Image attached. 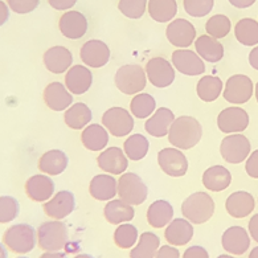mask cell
Returning <instances> with one entry per match:
<instances>
[{"instance_id":"obj_1","label":"cell","mask_w":258,"mask_h":258,"mask_svg":"<svg viewBox=\"0 0 258 258\" xmlns=\"http://www.w3.org/2000/svg\"><path fill=\"white\" fill-rule=\"evenodd\" d=\"M203 127L198 119L188 115L175 118L168 133V141L179 150H189L202 141Z\"/></svg>"},{"instance_id":"obj_2","label":"cell","mask_w":258,"mask_h":258,"mask_svg":"<svg viewBox=\"0 0 258 258\" xmlns=\"http://www.w3.org/2000/svg\"><path fill=\"white\" fill-rule=\"evenodd\" d=\"M3 244L16 254H27L37 244V232L29 224H15L3 234Z\"/></svg>"},{"instance_id":"obj_3","label":"cell","mask_w":258,"mask_h":258,"mask_svg":"<svg viewBox=\"0 0 258 258\" xmlns=\"http://www.w3.org/2000/svg\"><path fill=\"white\" fill-rule=\"evenodd\" d=\"M216 204L211 195L205 192H195L189 195L181 204L184 219L192 224H204L212 219Z\"/></svg>"},{"instance_id":"obj_4","label":"cell","mask_w":258,"mask_h":258,"mask_svg":"<svg viewBox=\"0 0 258 258\" xmlns=\"http://www.w3.org/2000/svg\"><path fill=\"white\" fill-rule=\"evenodd\" d=\"M37 246L44 251H60L67 246L69 232L60 220L45 221L37 228Z\"/></svg>"},{"instance_id":"obj_5","label":"cell","mask_w":258,"mask_h":258,"mask_svg":"<svg viewBox=\"0 0 258 258\" xmlns=\"http://www.w3.org/2000/svg\"><path fill=\"white\" fill-rule=\"evenodd\" d=\"M114 81L119 92L127 96H135L146 88L147 76L145 69L139 65H123L115 73Z\"/></svg>"},{"instance_id":"obj_6","label":"cell","mask_w":258,"mask_h":258,"mask_svg":"<svg viewBox=\"0 0 258 258\" xmlns=\"http://www.w3.org/2000/svg\"><path fill=\"white\" fill-rule=\"evenodd\" d=\"M149 195L147 185L142 177L134 172L122 173L118 180V196L120 200L130 205H141Z\"/></svg>"},{"instance_id":"obj_7","label":"cell","mask_w":258,"mask_h":258,"mask_svg":"<svg viewBox=\"0 0 258 258\" xmlns=\"http://www.w3.org/2000/svg\"><path fill=\"white\" fill-rule=\"evenodd\" d=\"M250 142L242 134H230L223 139L220 145V154L225 162L238 164L250 155Z\"/></svg>"},{"instance_id":"obj_8","label":"cell","mask_w":258,"mask_h":258,"mask_svg":"<svg viewBox=\"0 0 258 258\" xmlns=\"http://www.w3.org/2000/svg\"><path fill=\"white\" fill-rule=\"evenodd\" d=\"M102 124L110 134L117 138H122L133 131L134 118L123 107H111L103 113Z\"/></svg>"},{"instance_id":"obj_9","label":"cell","mask_w":258,"mask_h":258,"mask_svg":"<svg viewBox=\"0 0 258 258\" xmlns=\"http://www.w3.org/2000/svg\"><path fill=\"white\" fill-rule=\"evenodd\" d=\"M253 92H254V86L250 78L245 75H234L228 78L223 96L228 102L241 105V103H246L251 98Z\"/></svg>"},{"instance_id":"obj_10","label":"cell","mask_w":258,"mask_h":258,"mask_svg":"<svg viewBox=\"0 0 258 258\" xmlns=\"http://www.w3.org/2000/svg\"><path fill=\"white\" fill-rule=\"evenodd\" d=\"M146 76L155 88H167L175 81V69L170 61L163 57H154L146 64Z\"/></svg>"},{"instance_id":"obj_11","label":"cell","mask_w":258,"mask_h":258,"mask_svg":"<svg viewBox=\"0 0 258 258\" xmlns=\"http://www.w3.org/2000/svg\"><path fill=\"white\" fill-rule=\"evenodd\" d=\"M158 163L164 173L172 177L184 176L188 171V160L176 147H166L158 154Z\"/></svg>"},{"instance_id":"obj_12","label":"cell","mask_w":258,"mask_h":258,"mask_svg":"<svg viewBox=\"0 0 258 258\" xmlns=\"http://www.w3.org/2000/svg\"><path fill=\"white\" fill-rule=\"evenodd\" d=\"M166 36L173 46L185 49L196 40V28L185 19H176L167 25Z\"/></svg>"},{"instance_id":"obj_13","label":"cell","mask_w":258,"mask_h":258,"mask_svg":"<svg viewBox=\"0 0 258 258\" xmlns=\"http://www.w3.org/2000/svg\"><path fill=\"white\" fill-rule=\"evenodd\" d=\"M217 126L225 134H238L249 126V115L241 107H226L217 117Z\"/></svg>"},{"instance_id":"obj_14","label":"cell","mask_w":258,"mask_h":258,"mask_svg":"<svg viewBox=\"0 0 258 258\" xmlns=\"http://www.w3.org/2000/svg\"><path fill=\"white\" fill-rule=\"evenodd\" d=\"M224 250L232 255L245 254L250 247V236L245 228L238 225L230 226L221 236Z\"/></svg>"},{"instance_id":"obj_15","label":"cell","mask_w":258,"mask_h":258,"mask_svg":"<svg viewBox=\"0 0 258 258\" xmlns=\"http://www.w3.org/2000/svg\"><path fill=\"white\" fill-rule=\"evenodd\" d=\"M76 208L75 195L71 191H60L43 204L45 215L52 220H62Z\"/></svg>"},{"instance_id":"obj_16","label":"cell","mask_w":258,"mask_h":258,"mask_svg":"<svg viewBox=\"0 0 258 258\" xmlns=\"http://www.w3.org/2000/svg\"><path fill=\"white\" fill-rule=\"evenodd\" d=\"M172 65L177 72L185 76H202L205 72L204 61L196 52L189 49H177L172 53Z\"/></svg>"},{"instance_id":"obj_17","label":"cell","mask_w":258,"mask_h":258,"mask_svg":"<svg viewBox=\"0 0 258 258\" xmlns=\"http://www.w3.org/2000/svg\"><path fill=\"white\" fill-rule=\"evenodd\" d=\"M80 57L86 67L102 68L110 60V48L101 40H89L81 46Z\"/></svg>"},{"instance_id":"obj_18","label":"cell","mask_w":258,"mask_h":258,"mask_svg":"<svg viewBox=\"0 0 258 258\" xmlns=\"http://www.w3.org/2000/svg\"><path fill=\"white\" fill-rule=\"evenodd\" d=\"M44 102L53 111H64L72 106L73 96L61 82H50L44 89Z\"/></svg>"},{"instance_id":"obj_19","label":"cell","mask_w":258,"mask_h":258,"mask_svg":"<svg viewBox=\"0 0 258 258\" xmlns=\"http://www.w3.org/2000/svg\"><path fill=\"white\" fill-rule=\"evenodd\" d=\"M128 158L123 150L118 147H109L97 158V164L102 171L111 175H122L128 167Z\"/></svg>"},{"instance_id":"obj_20","label":"cell","mask_w":258,"mask_h":258,"mask_svg":"<svg viewBox=\"0 0 258 258\" xmlns=\"http://www.w3.org/2000/svg\"><path fill=\"white\" fill-rule=\"evenodd\" d=\"M60 32L71 40L81 39L88 32V19L78 11H68L58 20Z\"/></svg>"},{"instance_id":"obj_21","label":"cell","mask_w":258,"mask_h":258,"mask_svg":"<svg viewBox=\"0 0 258 258\" xmlns=\"http://www.w3.org/2000/svg\"><path fill=\"white\" fill-rule=\"evenodd\" d=\"M25 194L32 202L45 203L54 194V183L49 176L39 173L25 181Z\"/></svg>"},{"instance_id":"obj_22","label":"cell","mask_w":258,"mask_h":258,"mask_svg":"<svg viewBox=\"0 0 258 258\" xmlns=\"http://www.w3.org/2000/svg\"><path fill=\"white\" fill-rule=\"evenodd\" d=\"M44 65L50 73L53 75H62L68 72L73 64V54L68 48L61 45L52 46L43 56Z\"/></svg>"},{"instance_id":"obj_23","label":"cell","mask_w":258,"mask_h":258,"mask_svg":"<svg viewBox=\"0 0 258 258\" xmlns=\"http://www.w3.org/2000/svg\"><path fill=\"white\" fill-rule=\"evenodd\" d=\"M93 75L90 69L84 65L72 67L65 75V86L72 94L81 96L92 88Z\"/></svg>"},{"instance_id":"obj_24","label":"cell","mask_w":258,"mask_h":258,"mask_svg":"<svg viewBox=\"0 0 258 258\" xmlns=\"http://www.w3.org/2000/svg\"><path fill=\"white\" fill-rule=\"evenodd\" d=\"M194 232L191 221H188L187 219H175L167 225L164 238L172 246H184L189 244L194 237Z\"/></svg>"},{"instance_id":"obj_25","label":"cell","mask_w":258,"mask_h":258,"mask_svg":"<svg viewBox=\"0 0 258 258\" xmlns=\"http://www.w3.org/2000/svg\"><path fill=\"white\" fill-rule=\"evenodd\" d=\"M255 200L246 191H237L228 196L225 202L226 212L234 219H244L254 211Z\"/></svg>"},{"instance_id":"obj_26","label":"cell","mask_w":258,"mask_h":258,"mask_svg":"<svg viewBox=\"0 0 258 258\" xmlns=\"http://www.w3.org/2000/svg\"><path fill=\"white\" fill-rule=\"evenodd\" d=\"M89 194L98 202H109L118 194V181L106 173L96 175L89 184Z\"/></svg>"},{"instance_id":"obj_27","label":"cell","mask_w":258,"mask_h":258,"mask_svg":"<svg viewBox=\"0 0 258 258\" xmlns=\"http://www.w3.org/2000/svg\"><path fill=\"white\" fill-rule=\"evenodd\" d=\"M175 120V115L170 109L159 107L155 110L149 119L146 120L145 128L150 135L155 138H163L170 133V127Z\"/></svg>"},{"instance_id":"obj_28","label":"cell","mask_w":258,"mask_h":258,"mask_svg":"<svg viewBox=\"0 0 258 258\" xmlns=\"http://www.w3.org/2000/svg\"><path fill=\"white\" fill-rule=\"evenodd\" d=\"M68 163H69V159L64 151L49 150L40 156L37 167L43 173L50 175V176H57L67 170Z\"/></svg>"},{"instance_id":"obj_29","label":"cell","mask_w":258,"mask_h":258,"mask_svg":"<svg viewBox=\"0 0 258 258\" xmlns=\"http://www.w3.org/2000/svg\"><path fill=\"white\" fill-rule=\"evenodd\" d=\"M103 216L107 223L113 225H120L123 223H130L134 219L135 211L133 205L124 203L123 200H110L103 209Z\"/></svg>"},{"instance_id":"obj_30","label":"cell","mask_w":258,"mask_h":258,"mask_svg":"<svg viewBox=\"0 0 258 258\" xmlns=\"http://www.w3.org/2000/svg\"><path fill=\"white\" fill-rule=\"evenodd\" d=\"M232 183V173L223 166H212L203 173V184L208 191L221 192Z\"/></svg>"},{"instance_id":"obj_31","label":"cell","mask_w":258,"mask_h":258,"mask_svg":"<svg viewBox=\"0 0 258 258\" xmlns=\"http://www.w3.org/2000/svg\"><path fill=\"white\" fill-rule=\"evenodd\" d=\"M196 53L208 62H219L224 57V46L209 35H203L195 40Z\"/></svg>"},{"instance_id":"obj_32","label":"cell","mask_w":258,"mask_h":258,"mask_svg":"<svg viewBox=\"0 0 258 258\" xmlns=\"http://www.w3.org/2000/svg\"><path fill=\"white\" fill-rule=\"evenodd\" d=\"M81 142L89 151H102L109 143V133L101 124H89L82 130Z\"/></svg>"},{"instance_id":"obj_33","label":"cell","mask_w":258,"mask_h":258,"mask_svg":"<svg viewBox=\"0 0 258 258\" xmlns=\"http://www.w3.org/2000/svg\"><path fill=\"white\" fill-rule=\"evenodd\" d=\"M173 207L167 200H156L147 209V221L152 228L160 229L172 221Z\"/></svg>"},{"instance_id":"obj_34","label":"cell","mask_w":258,"mask_h":258,"mask_svg":"<svg viewBox=\"0 0 258 258\" xmlns=\"http://www.w3.org/2000/svg\"><path fill=\"white\" fill-rule=\"evenodd\" d=\"M159 246V237L152 232H145L139 236L138 245L131 247L130 258H155Z\"/></svg>"},{"instance_id":"obj_35","label":"cell","mask_w":258,"mask_h":258,"mask_svg":"<svg viewBox=\"0 0 258 258\" xmlns=\"http://www.w3.org/2000/svg\"><path fill=\"white\" fill-rule=\"evenodd\" d=\"M92 118V110L89 109L88 105L82 102L72 105L64 114L65 124L73 130H82L86 124L90 123Z\"/></svg>"},{"instance_id":"obj_36","label":"cell","mask_w":258,"mask_h":258,"mask_svg":"<svg viewBox=\"0 0 258 258\" xmlns=\"http://www.w3.org/2000/svg\"><path fill=\"white\" fill-rule=\"evenodd\" d=\"M176 14V0H149V15L155 22L168 23Z\"/></svg>"},{"instance_id":"obj_37","label":"cell","mask_w":258,"mask_h":258,"mask_svg":"<svg viewBox=\"0 0 258 258\" xmlns=\"http://www.w3.org/2000/svg\"><path fill=\"white\" fill-rule=\"evenodd\" d=\"M223 81L216 76H204L199 80L196 85V93L199 98L204 102H213L223 93Z\"/></svg>"},{"instance_id":"obj_38","label":"cell","mask_w":258,"mask_h":258,"mask_svg":"<svg viewBox=\"0 0 258 258\" xmlns=\"http://www.w3.org/2000/svg\"><path fill=\"white\" fill-rule=\"evenodd\" d=\"M237 41L245 46H254L258 44V22L254 19L245 18L238 20L234 27Z\"/></svg>"},{"instance_id":"obj_39","label":"cell","mask_w":258,"mask_h":258,"mask_svg":"<svg viewBox=\"0 0 258 258\" xmlns=\"http://www.w3.org/2000/svg\"><path fill=\"white\" fill-rule=\"evenodd\" d=\"M130 110L133 115L138 119H146L151 117L156 110L155 98L149 93H138L131 99Z\"/></svg>"},{"instance_id":"obj_40","label":"cell","mask_w":258,"mask_h":258,"mask_svg":"<svg viewBox=\"0 0 258 258\" xmlns=\"http://www.w3.org/2000/svg\"><path fill=\"white\" fill-rule=\"evenodd\" d=\"M150 149L149 139L142 134L130 135L123 143V151L130 160L138 162L147 155Z\"/></svg>"},{"instance_id":"obj_41","label":"cell","mask_w":258,"mask_h":258,"mask_svg":"<svg viewBox=\"0 0 258 258\" xmlns=\"http://www.w3.org/2000/svg\"><path fill=\"white\" fill-rule=\"evenodd\" d=\"M138 241V229L130 223H123L118 225L114 232V242L120 249H131Z\"/></svg>"},{"instance_id":"obj_42","label":"cell","mask_w":258,"mask_h":258,"mask_svg":"<svg viewBox=\"0 0 258 258\" xmlns=\"http://www.w3.org/2000/svg\"><path fill=\"white\" fill-rule=\"evenodd\" d=\"M230 29H232V23H230V19L225 15H215L205 23L207 33L216 40L226 37L229 35Z\"/></svg>"},{"instance_id":"obj_43","label":"cell","mask_w":258,"mask_h":258,"mask_svg":"<svg viewBox=\"0 0 258 258\" xmlns=\"http://www.w3.org/2000/svg\"><path fill=\"white\" fill-rule=\"evenodd\" d=\"M20 212L19 202L12 196H0V224L12 223Z\"/></svg>"},{"instance_id":"obj_44","label":"cell","mask_w":258,"mask_h":258,"mask_svg":"<svg viewBox=\"0 0 258 258\" xmlns=\"http://www.w3.org/2000/svg\"><path fill=\"white\" fill-rule=\"evenodd\" d=\"M118 10L128 19H141L147 10V0H119Z\"/></svg>"},{"instance_id":"obj_45","label":"cell","mask_w":258,"mask_h":258,"mask_svg":"<svg viewBox=\"0 0 258 258\" xmlns=\"http://www.w3.org/2000/svg\"><path fill=\"white\" fill-rule=\"evenodd\" d=\"M184 10L192 18H204L215 7V0H183Z\"/></svg>"},{"instance_id":"obj_46","label":"cell","mask_w":258,"mask_h":258,"mask_svg":"<svg viewBox=\"0 0 258 258\" xmlns=\"http://www.w3.org/2000/svg\"><path fill=\"white\" fill-rule=\"evenodd\" d=\"M6 3L15 14L25 15L35 11L36 8L39 7L40 0H7Z\"/></svg>"},{"instance_id":"obj_47","label":"cell","mask_w":258,"mask_h":258,"mask_svg":"<svg viewBox=\"0 0 258 258\" xmlns=\"http://www.w3.org/2000/svg\"><path fill=\"white\" fill-rule=\"evenodd\" d=\"M246 173L253 179H258V150L253 151L247 156L246 164H245Z\"/></svg>"},{"instance_id":"obj_48","label":"cell","mask_w":258,"mask_h":258,"mask_svg":"<svg viewBox=\"0 0 258 258\" xmlns=\"http://www.w3.org/2000/svg\"><path fill=\"white\" fill-rule=\"evenodd\" d=\"M181 258H209V254L205 247L200 246V245H194V246L185 249Z\"/></svg>"},{"instance_id":"obj_49","label":"cell","mask_w":258,"mask_h":258,"mask_svg":"<svg viewBox=\"0 0 258 258\" xmlns=\"http://www.w3.org/2000/svg\"><path fill=\"white\" fill-rule=\"evenodd\" d=\"M155 258H180V251L172 245H163L159 247Z\"/></svg>"},{"instance_id":"obj_50","label":"cell","mask_w":258,"mask_h":258,"mask_svg":"<svg viewBox=\"0 0 258 258\" xmlns=\"http://www.w3.org/2000/svg\"><path fill=\"white\" fill-rule=\"evenodd\" d=\"M48 3L53 10L57 11H67V10H71L77 0H48Z\"/></svg>"},{"instance_id":"obj_51","label":"cell","mask_w":258,"mask_h":258,"mask_svg":"<svg viewBox=\"0 0 258 258\" xmlns=\"http://www.w3.org/2000/svg\"><path fill=\"white\" fill-rule=\"evenodd\" d=\"M247 232H249V236L250 238L258 242V213L251 216V219L249 220V224H247Z\"/></svg>"},{"instance_id":"obj_52","label":"cell","mask_w":258,"mask_h":258,"mask_svg":"<svg viewBox=\"0 0 258 258\" xmlns=\"http://www.w3.org/2000/svg\"><path fill=\"white\" fill-rule=\"evenodd\" d=\"M8 19H10V7L3 0H0V27L6 24Z\"/></svg>"},{"instance_id":"obj_53","label":"cell","mask_w":258,"mask_h":258,"mask_svg":"<svg viewBox=\"0 0 258 258\" xmlns=\"http://www.w3.org/2000/svg\"><path fill=\"white\" fill-rule=\"evenodd\" d=\"M233 7L240 8V10H244V8H249L250 6L255 3V0H228Z\"/></svg>"},{"instance_id":"obj_54","label":"cell","mask_w":258,"mask_h":258,"mask_svg":"<svg viewBox=\"0 0 258 258\" xmlns=\"http://www.w3.org/2000/svg\"><path fill=\"white\" fill-rule=\"evenodd\" d=\"M249 64L253 69L258 71V46H254L249 53Z\"/></svg>"},{"instance_id":"obj_55","label":"cell","mask_w":258,"mask_h":258,"mask_svg":"<svg viewBox=\"0 0 258 258\" xmlns=\"http://www.w3.org/2000/svg\"><path fill=\"white\" fill-rule=\"evenodd\" d=\"M39 258H68L65 253L61 251H45Z\"/></svg>"},{"instance_id":"obj_56","label":"cell","mask_w":258,"mask_h":258,"mask_svg":"<svg viewBox=\"0 0 258 258\" xmlns=\"http://www.w3.org/2000/svg\"><path fill=\"white\" fill-rule=\"evenodd\" d=\"M0 258H8V251L6 245L0 242Z\"/></svg>"},{"instance_id":"obj_57","label":"cell","mask_w":258,"mask_h":258,"mask_svg":"<svg viewBox=\"0 0 258 258\" xmlns=\"http://www.w3.org/2000/svg\"><path fill=\"white\" fill-rule=\"evenodd\" d=\"M247 258H258V246H255L251 249L250 253H249V257Z\"/></svg>"},{"instance_id":"obj_58","label":"cell","mask_w":258,"mask_h":258,"mask_svg":"<svg viewBox=\"0 0 258 258\" xmlns=\"http://www.w3.org/2000/svg\"><path fill=\"white\" fill-rule=\"evenodd\" d=\"M73 258H94V257L90 254H77L76 257H73Z\"/></svg>"},{"instance_id":"obj_59","label":"cell","mask_w":258,"mask_h":258,"mask_svg":"<svg viewBox=\"0 0 258 258\" xmlns=\"http://www.w3.org/2000/svg\"><path fill=\"white\" fill-rule=\"evenodd\" d=\"M217 258H236V257H233L232 254H220Z\"/></svg>"},{"instance_id":"obj_60","label":"cell","mask_w":258,"mask_h":258,"mask_svg":"<svg viewBox=\"0 0 258 258\" xmlns=\"http://www.w3.org/2000/svg\"><path fill=\"white\" fill-rule=\"evenodd\" d=\"M254 93H255V99H257V102H258V82H257V84H255Z\"/></svg>"},{"instance_id":"obj_61","label":"cell","mask_w":258,"mask_h":258,"mask_svg":"<svg viewBox=\"0 0 258 258\" xmlns=\"http://www.w3.org/2000/svg\"><path fill=\"white\" fill-rule=\"evenodd\" d=\"M16 258H29V257H16Z\"/></svg>"}]
</instances>
